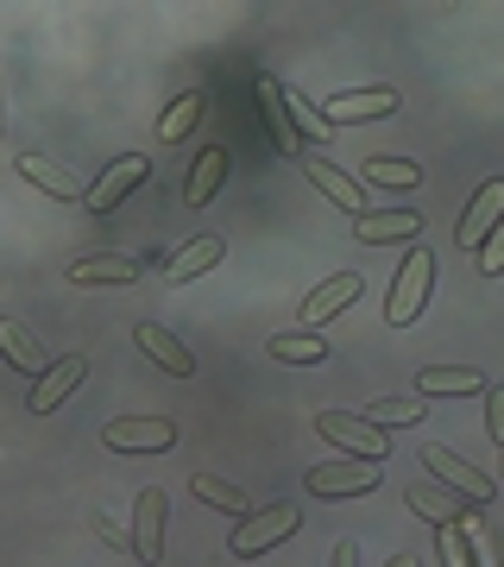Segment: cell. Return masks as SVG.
<instances>
[{"mask_svg": "<svg viewBox=\"0 0 504 567\" xmlns=\"http://www.w3.org/2000/svg\"><path fill=\"white\" fill-rule=\"evenodd\" d=\"M429 290H435V252H429V246H410V252H403V271L391 278V303H384L391 328L416 322L423 303H429Z\"/></svg>", "mask_w": 504, "mask_h": 567, "instance_id": "1", "label": "cell"}, {"mask_svg": "<svg viewBox=\"0 0 504 567\" xmlns=\"http://www.w3.org/2000/svg\"><path fill=\"white\" fill-rule=\"evenodd\" d=\"M297 505H265V511H253V517H246L240 529H234V555H240V561H253V555H265V548H278V543H290V536H297Z\"/></svg>", "mask_w": 504, "mask_h": 567, "instance_id": "2", "label": "cell"}, {"mask_svg": "<svg viewBox=\"0 0 504 567\" xmlns=\"http://www.w3.org/2000/svg\"><path fill=\"white\" fill-rule=\"evenodd\" d=\"M101 442L114 447V454H164V447L177 442V429L164 423V416H126V423L101 429Z\"/></svg>", "mask_w": 504, "mask_h": 567, "instance_id": "3", "label": "cell"}, {"mask_svg": "<svg viewBox=\"0 0 504 567\" xmlns=\"http://www.w3.org/2000/svg\"><path fill=\"white\" fill-rule=\"evenodd\" d=\"M316 429H322L335 447H347V454H360V461H384V429H372L366 416H347V410H322L316 416Z\"/></svg>", "mask_w": 504, "mask_h": 567, "instance_id": "4", "label": "cell"}, {"mask_svg": "<svg viewBox=\"0 0 504 567\" xmlns=\"http://www.w3.org/2000/svg\"><path fill=\"white\" fill-rule=\"evenodd\" d=\"M145 171H152V164H145L140 152L114 158V171H107L101 183H89V196H82V203H89V215H114V208H121L126 196H133V189L145 183Z\"/></svg>", "mask_w": 504, "mask_h": 567, "instance_id": "5", "label": "cell"}, {"mask_svg": "<svg viewBox=\"0 0 504 567\" xmlns=\"http://www.w3.org/2000/svg\"><path fill=\"white\" fill-rule=\"evenodd\" d=\"M302 171H309V183H316V189H322L341 215H366V183H353L335 158H322V152H302Z\"/></svg>", "mask_w": 504, "mask_h": 567, "instance_id": "6", "label": "cell"}, {"mask_svg": "<svg viewBox=\"0 0 504 567\" xmlns=\"http://www.w3.org/2000/svg\"><path fill=\"white\" fill-rule=\"evenodd\" d=\"M384 466L379 461H335V466H309V492L316 498H347V492H379Z\"/></svg>", "mask_w": 504, "mask_h": 567, "instance_id": "7", "label": "cell"}, {"mask_svg": "<svg viewBox=\"0 0 504 567\" xmlns=\"http://www.w3.org/2000/svg\"><path fill=\"white\" fill-rule=\"evenodd\" d=\"M164 492L158 486H145L140 498H133V555H140L145 567H158L164 561Z\"/></svg>", "mask_w": 504, "mask_h": 567, "instance_id": "8", "label": "cell"}, {"mask_svg": "<svg viewBox=\"0 0 504 567\" xmlns=\"http://www.w3.org/2000/svg\"><path fill=\"white\" fill-rule=\"evenodd\" d=\"M423 466L435 473V480H448V486L461 492L466 505H485L492 492H498V480H485V473H473V466L454 454V447H423Z\"/></svg>", "mask_w": 504, "mask_h": 567, "instance_id": "9", "label": "cell"}, {"mask_svg": "<svg viewBox=\"0 0 504 567\" xmlns=\"http://www.w3.org/2000/svg\"><path fill=\"white\" fill-rule=\"evenodd\" d=\"M253 95H259V107H265V126H271V140H278V152H284V158H302L309 145H302L297 121H290V102H284V82H278V76H259V82H253Z\"/></svg>", "mask_w": 504, "mask_h": 567, "instance_id": "10", "label": "cell"}, {"mask_svg": "<svg viewBox=\"0 0 504 567\" xmlns=\"http://www.w3.org/2000/svg\"><path fill=\"white\" fill-rule=\"evenodd\" d=\"M504 221V177H492L480 189V196H473V203H466V215H461V227H454V240L461 246H473V252H480L485 246V234H492V227Z\"/></svg>", "mask_w": 504, "mask_h": 567, "instance_id": "11", "label": "cell"}, {"mask_svg": "<svg viewBox=\"0 0 504 567\" xmlns=\"http://www.w3.org/2000/svg\"><path fill=\"white\" fill-rule=\"evenodd\" d=\"M416 227H423V215H410V208H366L353 234L366 246H391V240H416Z\"/></svg>", "mask_w": 504, "mask_h": 567, "instance_id": "12", "label": "cell"}, {"mask_svg": "<svg viewBox=\"0 0 504 567\" xmlns=\"http://www.w3.org/2000/svg\"><path fill=\"white\" fill-rule=\"evenodd\" d=\"M398 107V89H360V95H335V102L322 107L328 126H353V121H379V114H391Z\"/></svg>", "mask_w": 504, "mask_h": 567, "instance_id": "13", "label": "cell"}, {"mask_svg": "<svg viewBox=\"0 0 504 567\" xmlns=\"http://www.w3.org/2000/svg\"><path fill=\"white\" fill-rule=\"evenodd\" d=\"M133 341H140V353H152V360H158L164 372H171V379H189V372H196V360H189V347H183L177 334H171V328L140 322V328H133Z\"/></svg>", "mask_w": 504, "mask_h": 567, "instance_id": "14", "label": "cell"}, {"mask_svg": "<svg viewBox=\"0 0 504 567\" xmlns=\"http://www.w3.org/2000/svg\"><path fill=\"white\" fill-rule=\"evenodd\" d=\"M82 379H89V360H82V353H63V360L44 372L39 385H32V410H39V416H44V410H58L63 398L82 385Z\"/></svg>", "mask_w": 504, "mask_h": 567, "instance_id": "15", "label": "cell"}, {"mask_svg": "<svg viewBox=\"0 0 504 567\" xmlns=\"http://www.w3.org/2000/svg\"><path fill=\"white\" fill-rule=\"evenodd\" d=\"M353 297H360V271H341V278H328L322 290H316V297H309V303H302V334H316V328L328 322V316H335V309H347L353 303Z\"/></svg>", "mask_w": 504, "mask_h": 567, "instance_id": "16", "label": "cell"}, {"mask_svg": "<svg viewBox=\"0 0 504 567\" xmlns=\"http://www.w3.org/2000/svg\"><path fill=\"white\" fill-rule=\"evenodd\" d=\"M145 265L140 259H126V252H89V259L70 265V278L76 284H140Z\"/></svg>", "mask_w": 504, "mask_h": 567, "instance_id": "17", "label": "cell"}, {"mask_svg": "<svg viewBox=\"0 0 504 567\" xmlns=\"http://www.w3.org/2000/svg\"><path fill=\"white\" fill-rule=\"evenodd\" d=\"M20 171H25V183H39V189H51L58 203H82V196H89V189H82V183L70 177V171H63V164L39 158V152H25V158H20Z\"/></svg>", "mask_w": 504, "mask_h": 567, "instance_id": "18", "label": "cell"}, {"mask_svg": "<svg viewBox=\"0 0 504 567\" xmlns=\"http://www.w3.org/2000/svg\"><path fill=\"white\" fill-rule=\"evenodd\" d=\"M222 252H227V246L215 240V234H202V240H189V246L177 252V259L164 265V284H189V278H202L208 265H222Z\"/></svg>", "mask_w": 504, "mask_h": 567, "instance_id": "19", "label": "cell"}, {"mask_svg": "<svg viewBox=\"0 0 504 567\" xmlns=\"http://www.w3.org/2000/svg\"><path fill=\"white\" fill-rule=\"evenodd\" d=\"M222 177H227V152H222V145H208V152L196 158V171H189V183H183V203L202 208L215 189H222Z\"/></svg>", "mask_w": 504, "mask_h": 567, "instance_id": "20", "label": "cell"}, {"mask_svg": "<svg viewBox=\"0 0 504 567\" xmlns=\"http://www.w3.org/2000/svg\"><path fill=\"white\" fill-rule=\"evenodd\" d=\"M265 347H271V360H290V365H322L328 360V341L322 334H302V328L297 334H271Z\"/></svg>", "mask_w": 504, "mask_h": 567, "instance_id": "21", "label": "cell"}, {"mask_svg": "<svg viewBox=\"0 0 504 567\" xmlns=\"http://www.w3.org/2000/svg\"><path fill=\"white\" fill-rule=\"evenodd\" d=\"M202 114H208V95H202V89H189V95H177V102H171V114L158 121V140H164V145H177L183 133H189V126L202 121Z\"/></svg>", "mask_w": 504, "mask_h": 567, "instance_id": "22", "label": "cell"}, {"mask_svg": "<svg viewBox=\"0 0 504 567\" xmlns=\"http://www.w3.org/2000/svg\"><path fill=\"white\" fill-rule=\"evenodd\" d=\"M429 410L423 398H379V404H366V423L372 429H410V423H423Z\"/></svg>", "mask_w": 504, "mask_h": 567, "instance_id": "23", "label": "cell"}, {"mask_svg": "<svg viewBox=\"0 0 504 567\" xmlns=\"http://www.w3.org/2000/svg\"><path fill=\"white\" fill-rule=\"evenodd\" d=\"M0 353L20 365V372H39V379H44V353H39V341H32L20 322H0Z\"/></svg>", "mask_w": 504, "mask_h": 567, "instance_id": "24", "label": "cell"}, {"mask_svg": "<svg viewBox=\"0 0 504 567\" xmlns=\"http://www.w3.org/2000/svg\"><path fill=\"white\" fill-rule=\"evenodd\" d=\"M189 486H196V498L202 505H215V511H234V517H246V492L240 486H227V480H215V473H196V480H189Z\"/></svg>", "mask_w": 504, "mask_h": 567, "instance_id": "25", "label": "cell"}, {"mask_svg": "<svg viewBox=\"0 0 504 567\" xmlns=\"http://www.w3.org/2000/svg\"><path fill=\"white\" fill-rule=\"evenodd\" d=\"M435 391H485L480 372H442V365H429V372H416V398H435Z\"/></svg>", "mask_w": 504, "mask_h": 567, "instance_id": "26", "label": "cell"}, {"mask_svg": "<svg viewBox=\"0 0 504 567\" xmlns=\"http://www.w3.org/2000/svg\"><path fill=\"white\" fill-rule=\"evenodd\" d=\"M366 183L410 189V183H423V164H410V158H372V164H366Z\"/></svg>", "mask_w": 504, "mask_h": 567, "instance_id": "27", "label": "cell"}, {"mask_svg": "<svg viewBox=\"0 0 504 567\" xmlns=\"http://www.w3.org/2000/svg\"><path fill=\"white\" fill-rule=\"evenodd\" d=\"M461 529H466V548H473V567H498V548H492V536H485L473 511H461Z\"/></svg>", "mask_w": 504, "mask_h": 567, "instance_id": "28", "label": "cell"}, {"mask_svg": "<svg viewBox=\"0 0 504 567\" xmlns=\"http://www.w3.org/2000/svg\"><path fill=\"white\" fill-rule=\"evenodd\" d=\"M410 505L423 511V517H429L435 529H442V524H461V505H448V498H435L429 486H416V492H410Z\"/></svg>", "mask_w": 504, "mask_h": 567, "instance_id": "29", "label": "cell"}, {"mask_svg": "<svg viewBox=\"0 0 504 567\" xmlns=\"http://www.w3.org/2000/svg\"><path fill=\"white\" fill-rule=\"evenodd\" d=\"M435 543H442V561L448 567H473V548H466V529L461 524H442V529H435Z\"/></svg>", "mask_w": 504, "mask_h": 567, "instance_id": "30", "label": "cell"}, {"mask_svg": "<svg viewBox=\"0 0 504 567\" xmlns=\"http://www.w3.org/2000/svg\"><path fill=\"white\" fill-rule=\"evenodd\" d=\"M480 271H485V278H498V271H504V221L492 227V234H485V246H480Z\"/></svg>", "mask_w": 504, "mask_h": 567, "instance_id": "31", "label": "cell"}, {"mask_svg": "<svg viewBox=\"0 0 504 567\" xmlns=\"http://www.w3.org/2000/svg\"><path fill=\"white\" fill-rule=\"evenodd\" d=\"M485 429H492V442L504 447V385L485 391Z\"/></svg>", "mask_w": 504, "mask_h": 567, "instance_id": "32", "label": "cell"}, {"mask_svg": "<svg viewBox=\"0 0 504 567\" xmlns=\"http://www.w3.org/2000/svg\"><path fill=\"white\" fill-rule=\"evenodd\" d=\"M335 567H360V543H335Z\"/></svg>", "mask_w": 504, "mask_h": 567, "instance_id": "33", "label": "cell"}, {"mask_svg": "<svg viewBox=\"0 0 504 567\" xmlns=\"http://www.w3.org/2000/svg\"><path fill=\"white\" fill-rule=\"evenodd\" d=\"M384 567H416V555H410V548H403V555H391V561Z\"/></svg>", "mask_w": 504, "mask_h": 567, "instance_id": "34", "label": "cell"}, {"mask_svg": "<svg viewBox=\"0 0 504 567\" xmlns=\"http://www.w3.org/2000/svg\"><path fill=\"white\" fill-rule=\"evenodd\" d=\"M0 133H7V102H0Z\"/></svg>", "mask_w": 504, "mask_h": 567, "instance_id": "35", "label": "cell"}, {"mask_svg": "<svg viewBox=\"0 0 504 567\" xmlns=\"http://www.w3.org/2000/svg\"><path fill=\"white\" fill-rule=\"evenodd\" d=\"M498 454H504V447H498ZM498 473H504V466H498Z\"/></svg>", "mask_w": 504, "mask_h": 567, "instance_id": "36", "label": "cell"}]
</instances>
